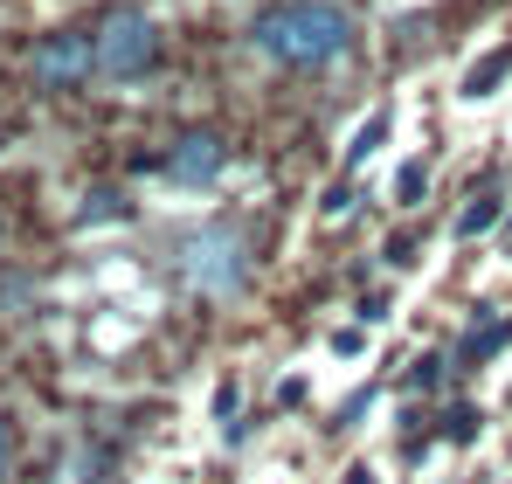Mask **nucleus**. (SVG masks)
<instances>
[{"mask_svg":"<svg viewBox=\"0 0 512 484\" xmlns=\"http://www.w3.org/2000/svg\"><path fill=\"white\" fill-rule=\"evenodd\" d=\"M250 42H256V56L277 63V70H326V63L353 56L360 21L340 0H277V7L256 14Z\"/></svg>","mask_w":512,"mask_h":484,"instance_id":"f257e3e1","label":"nucleus"},{"mask_svg":"<svg viewBox=\"0 0 512 484\" xmlns=\"http://www.w3.org/2000/svg\"><path fill=\"white\" fill-rule=\"evenodd\" d=\"M180 277H187V291H201V298H215V305H229V298H243L256 277V256H250V236L236 229V222H201L194 236L180 242Z\"/></svg>","mask_w":512,"mask_h":484,"instance_id":"f03ea898","label":"nucleus"},{"mask_svg":"<svg viewBox=\"0 0 512 484\" xmlns=\"http://www.w3.org/2000/svg\"><path fill=\"white\" fill-rule=\"evenodd\" d=\"M97 77L104 83H139L160 70V56H167V35H160V21L146 14V7H111L104 21H97Z\"/></svg>","mask_w":512,"mask_h":484,"instance_id":"7ed1b4c3","label":"nucleus"},{"mask_svg":"<svg viewBox=\"0 0 512 484\" xmlns=\"http://www.w3.org/2000/svg\"><path fill=\"white\" fill-rule=\"evenodd\" d=\"M28 70H35L42 90H77V83L97 77V42H90V35H70V28H56V35L35 42Z\"/></svg>","mask_w":512,"mask_h":484,"instance_id":"20e7f679","label":"nucleus"},{"mask_svg":"<svg viewBox=\"0 0 512 484\" xmlns=\"http://www.w3.org/2000/svg\"><path fill=\"white\" fill-rule=\"evenodd\" d=\"M222 173H229V139H222V132H180V139H173L167 187H180V194H208Z\"/></svg>","mask_w":512,"mask_h":484,"instance_id":"39448f33","label":"nucleus"},{"mask_svg":"<svg viewBox=\"0 0 512 484\" xmlns=\"http://www.w3.org/2000/svg\"><path fill=\"white\" fill-rule=\"evenodd\" d=\"M506 83H512V42H492V49H478V56L464 63V77H457V104H492Z\"/></svg>","mask_w":512,"mask_h":484,"instance_id":"423d86ee","label":"nucleus"},{"mask_svg":"<svg viewBox=\"0 0 512 484\" xmlns=\"http://www.w3.org/2000/svg\"><path fill=\"white\" fill-rule=\"evenodd\" d=\"M388 132H395V104H381V111H374V118H367V125H360L353 139H346V173H353V166H367V160H374V153L388 146Z\"/></svg>","mask_w":512,"mask_h":484,"instance_id":"0eeeda50","label":"nucleus"},{"mask_svg":"<svg viewBox=\"0 0 512 484\" xmlns=\"http://www.w3.org/2000/svg\"><path fill=\"white\" fill-rule=\"evenodd\" d=\"M388 201H395V208H423V201H429V160H402V166H395Z\"/></svg>","mask_w":512,"mask_h":484,"instance_id":"6e6552de","label":"nucleus"},{"mask_svg":"<svg viewBox=\"0 0 512 484\" xmlns=\"http://www.w3.org/2000/svg\"><path fill=\"white\" fill-rule=\"evenodd\" d=\"M499 215H506V201H499V194H471V201H464V215H457V236H485V229H499Z\"/></svg>","mask_w":512,"mask_h":484,"instance_id":"1a4fd4ad","label":"nucleus"},{"mask_svg":"<svg viewBox=\"0 0 512 484\" xmlns=\"http://www.w3.org/2000/svg\"><path fill=\"white\" fill-rule=\"evenodd\" d=\"M353 201H360V194H353L346 180H333V187L319 194V222H346V215H353Z\"/></svg>","mask_w":512,"mask_h":484,"instance_id":"9d476101","label":"nucleus"},{"mask_svg":"<svg viewBox=\"0 0 512 484\" xmlns=\"http://www.w3.org/2000/svg\"><path fill=\"white\" fill-rule=\"evenodd\" d=\"M111 215L125 222V194H111V187H97V194L84 201V222H111Z\"/></svg>","mask_w":512,"mask_h":484,"instance_id":"9b49d317","label":"nucleus"},{"mask_svg":"<svg viewBox=\"0 0 512 484\" xmlns=\"http://www.w3.org/2000/svg\"><path fill=\"white\" fill-rule=\"evenodd\" d=\"M236 408H243V388H236V381H222V388H215V429H222V436L236 429Z\"/></svg>","mask_w":512,"mask_h":484,"instance_id":"f8f14e48","label":"nucleus"},{"mask_svg":"<svg viewBox=\"0 0 512 484\" xmlns=\"http://www.w3.org/2000/svg\"><path fill=\"white\" fill-rule=\"evenodd\" d=\"M326 353H333V360H360V353H367V332H360V325H340V332L326 339Z\"/></svg>","mask_w":512,"mask_h":484,"instance_id":"ddd939ff","label":"nucleus"},{"mask_svg":"<svg viewBox=\"0 0 512 484\" xmlns=\"http://www.w3.org/2000/svg\"><path fill=\"white\" fill-rule=\"evenodd\" d=\"M443 436H450V443H471V436H478V408H457V415L443 422Z\"/></svg>","mask_w":512,"mask_h":484,"instance_id":"4468645a","label":"nucleus"},{"mask_svg":"<svg viewBox=\"0 0 512 484\" xmlns=\"http://www.w3.org/2000/svg\"><path fill=\"white\" fill-rule=\"evenodd\" d=\"M367 408H374V388H360V395H353V402H346V429H353V422H360V415H367Z\"/></svg>","mask_w":512,"mask_h":484,"instance_id":"2eb2a0df","label":"nucleus"},{"mask_svg":"<svg viewBox=\"0 0 512 484\" xmlns=\"http://www.w3.org/2000/svg\"><path fill=\"white\" fill-rule=\"evenodd\" d=\"M7 471H14V436H7V422H0V484H7Z\"/></svg>","mask_w":512,"mask_h":484,"instance_id":"dca6fc26","label":"nucleus"},{"mask_svg":"<svg viewBox=\"0 0 512 484\" xmlns=\"http://www.w3.org/2000/svg\"><path fill=\"white\" fill-rule=\"evenodd\" d=\"M346 484H381V471H374V464H353V471H346Z\"/></svg>","mask_w":512,"mask_h":484,"instance_id":"f3484780","label":"nucleus"},{"mask_svg":"<svg viewBox=\"0 0 512 484\" xmlns=\"http://www.w3.org/2000/svg\"><path fill=\"white\" fill-rule=\"evenodd\" d=\"M0 242H7V222H0Z\"/></svg>","mask_w":512,"mask_h":484,"instance_id":"a211bd4d","label":"nucleus"},{"mask_svg":"<svg viewBox=\"0 0 512 484\" xmlns=\"http://www.w3.org/2000/svg\"><path fill=\"white\" fill-rule=\"evenodd\" d=\"M284 484H291V478H284Z\"/></svg>","mask_w":512,"mask_h":484,"instance_id":"6ab92c4d","label":"nucleus"}]
</instances>
